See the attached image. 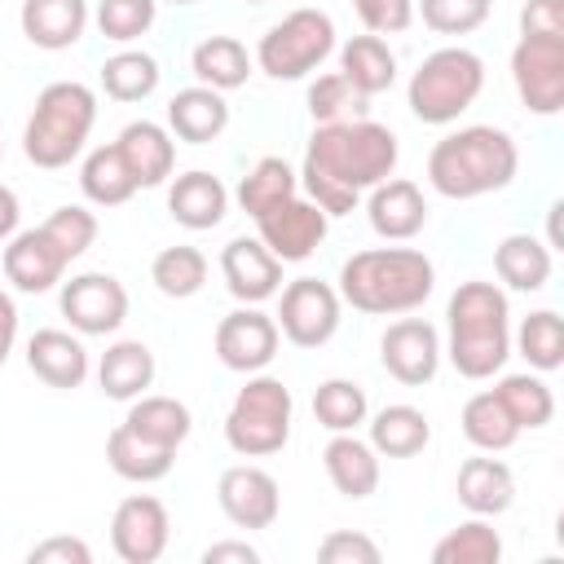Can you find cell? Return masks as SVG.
I'll return each mask as SVG.
<instances>
[{"label":"cell","instance_id":"obj_1","mask_svg":"<svg viewBox=\"0 0 564 564\" xmlns=\"http://www.w3.org/2000/svg\"><path fill=\"white\" fill-rule=\"evenodd\" d=\"M397 159H401V145L392 128L375 119L317 123L300 163V185L326 216H348L366 189L392 176Z\"/></svg>","mask_w":564,"mask_h":564},{"label":"cell","instance_id":"obj_2","mask_svg":"<svg viewBox=\"0 0 564 564\" xmlns=\"http://www.w3.org/2000/svg\"><path fill=\"white\" fill-rule=\"evenodd\" d=\"M436 269L414 247H366L339 264V300L370 317H401L427 304Z\"/></svg>","mask_w":564,"mask_h":564},{"label":"cell","instance_id":"obj_3","mask_svg":"<svg viewBox=\"0 0 564 564\" xmlns=\"http://www.w3.org/2000/svg\"><path fill=\"white\" fill-rule=\"evenodd\" d=\"M520 172V150L511 141V132L494 128V123H471L458 128L449 137H441L427 154V181L441 198H480V194H498L516 181Z\"/></svg>","mask_w":564,"mask_h":564},{"label":"cell","instance_id":"obj_4","mask_svg":"<svg viewBox=\"0 0 564 564\" xmlns=\"http://www.w3.org/2000/svg\"><path fill=\"white\" fill-rule=\"evenodd\" d=\"M449 322V366L463 379H494L511 357V308L507 291L494 282H458V291L445 304Z\"/></svg>","mask_w":564,"mask_h":564},{"label":"cell","instance_id":"obj_5","mask_svg":"<svg viewBox=\"0 0 564 564\" xmlns=\"http://www.w3.org/2000/svg\"><path fill=\"white\" fill-rule=\"evenodd\" d=\"M97 242V216L88 207H57L35 229H18L4 242V278L22 295L53 291L70 260H79Z\"/></svg>","mask_w":564,"mask_h":564},{"label":"cell","instance_id":"obj_6","mask_svg":"<svg viewBox=\"0 0 564 564\" xmlns=\"http://www.w3.org/2000/svg\"><path fill=\"white\" fill-rule=\"evenodd\" d=\"M93 123H97V93L79 79H57L40 88L31 106V119L22 128V154L48 172L66 167L84 150Z\"/></svg>","mask_w":564,"mask_h":564},{"label":"cell","instance_id":"obj_7","mask_svg":"<svg viewBox=\"0 0 564 564\" xmlns=\"http://www.w3.org/2000/svg\"><path fill=\"white\" fill-rule=\"evenodd\" d=\"M480 88H485L480 53H471L463 44H449V48H436V53L423 57V66L410 75L405 101H410L419 123L445 128L480 97Z\"/></svg>","mask_w":564,"mask_h":564},{"label":"cell","instance_id":"obj_8","mask_svg":"<svg viewBox=\"0 0 564 564\" xmlns=\"http://www.w3.org/2000/svg\"><path fill=\"white\" fill-rule=\"evenodd\" d=\"M291 388L273 375H247V383L238 388L229 414H225V441L234 454L242 458H269L291 441Z\"/></svg>","mask_w":564,"mask_h":564},{"label":"cell","instance_id":"obj_9","mask_svg":"<svg viewBox=\"0 0 564 564\" xmlns=\"http://www.w3.org/2000/svg\"><path fill=\"white\" fill-rule=\"evenodd\" d=\"M335 53V22L322 9H295L256 44V66L269 79H304Z\"/></svg>","mask_w":564,"mask_h":564},{"label":"cell","instance_id":"obj_10","mask_svg":"<svg viewBox=\"0 0 564 564\" xmlns=\"http://www.w3.org/2000/svg\"><path fill=\"white\" fill-rule=\"evenodd\" d=\"M511 84L533 115L564 110V35H520L511 48Z\"/></svg>","mask_w":564,"mask_h":564},{"label":"cell","instance_id":"obj_11","mask_svg":"<svg viewBox=\"0 0 564 564\" xmlns=\"http://www.w3.org/2000/svg\"><path fill=\"white\" fill-rule=\"evenodd\" d=\"M339 291L322 278H295L282 286L278 300V330L295 344V348H322L335 330H339Z\"/></svg>","mask_w":564,"mask_h":564},{"label":"cell","instance_id":"obj_12","mask_svg":"<svg viewBox=\"0 0 564 564\" xmlns=\"http://www.w3.org/2000/svg\"><path fill=\"white\" fill-rule=\"evenodd\" d=\"M62 317L75 335H110L128 317V291L115 273H75L62 282Z\"/></svg>","mask_w":564,"mask_h":564},{"label":"cell","instance_id":"obj_13","mask_svg":"<svg viewBox=\"0 0 564 564\" xmlns=\"http://www.w3.org/2000/svg\"><path fill=\"white\" fill-rule=\"evenodd\" d=\"M326 229H330V216H326L313 198H300V194L256 220V238H260L282 264L308 260V256L326 242Z\"/></svg>","mask_w":564,"mask_h":564},{"label":"cell","instance_id":"obj_14","mask_svg":"<svg viewBox=\"0 0 564 564\" xmlns=\"http://www.w3.org/2000/svg\"><path fill=\"white\" fill-rule=\"evenodd\" d=\"M278 339H282L278 322L269 313H260L256 304H242V308L220 317L212 344H216V357H220L225 370L256 375V370H264L278 357Z\"/></svg>","mask_w":564,"mask_h":564},{"label":"cell","instance_id":"obj_15","mask_svg":"<svg viewBox=\"0 0 564 564\" xmlns=\"http://www.w3.org/2000/svg\"><path fill=\"white\" fill-rule=\"evenodd\" d=\"M172 520L154 494H132L110 516V546L123 564H154L167 551Z\"/></svg>","mask_w":564,"mask_h":564},{"label":"cell","instance_id":"obj_16","mask_svg":"<svg viewBox=\"0 0 564 564\" xmlns=\"http://www.w3.org/2000/svg\"><path fill=\"white\" fill-rule=\"evenodd\" d=\"M379 361H383V370H388L397 383H405V388L432 383L436 370H441V335H436V326L423 322V317H401V322H392V326L383 330V339H379Z\"/></svg>","mask_w":564,"mask_h":564},{"label":"cell","instance_id":"obj_17","mask_svg":"<svg viewBox=\"0 0 564 564\" xmlns=\"http://www.w3.org/2000/svg\"><path fill=\"white\" fill-rule=\"evenodd\" d=\"M216 502L229 516V524H238V529H269L282 511L278 480L256 463L225 467L220 480H216Z\"/></svg>","mask_w":564,"mask_h":564},{"label":"cell","instance_id":"obj_18","mask_svg":"<svg viewBox=\"0 0 564 564\" xmlns=\"http://www.w3.org/2000/svg\"><path fill=\"white\" fill-rule=\"evenodd\" d=\"M220 278L238 304H264L282 291V260L260 238H229L220 251Z\"/></svg>","mask_w":564,"mask_h":564},{"label":"cell","instance_id":"obj_19","mask_svg":"<svg viewBox=\"0 0 564 564\" xmlns=\"http://www.w3.org/2000/svg\"><path fill=\"white\" fill-rule=\"evenodd\" d=\"M366 216H370V229L388 242H410L423 225H427V198L414 181L405 176H388L370 189L366 198Z\"/></svg>","mask_w":564,"mask_h":564},{"label":"cell","instance_id":"obj_20","mask_svg":"<svg viewBox=\"0 0 564 564\" xmlns=\"http://www.w3.org/2000/svg\"><path fill=\"white\" fill-rule=\"evenodd\" d=\"M115 145H119V154H123V163H128L137 189L163 185V181L172 176V167H176V141H172V132H167L163 123L137 119V123H128V128L115 137Z\"/></svg>","mask_w":564,"mask_h":564},{"label":"cell","instance_id":"obj_21","mask_svg":"<svg viewBox=\"0 0 564 564\" xmlns=\"http://www.w3.org/2000/svg\"><path fill=\"white\" fill-rule=\"evenodd\" d=\"M26 366L48 388H79L88 379V348L79 344V335L44 326L26 339Z\"/></svg>","mask_w":564,"mask_h":564},{"label":"cell","instance_id":"obj_22","mask_svg":"<svg viewBox=\"0 0 564 564\" xmlns=\"http://www.w3.org/2000/svg\"><path fill=\"white\" fill-rule=\"evenodd\" d=\"M322 467H326V480L335 485V494L361 502L379 489V454L370 441L352 436V432H335L322 449Z\"/></svg>","mask_w":564,"mask_h":564},{"label":"cell","instance_id":"obj_23","mask_svg":"<svg viewBox=\"0 0 564 564\" xmlns=\"http://www.w3.org/2000/svg\"><path fill=\"white\" fill-rule=\"evenodd\" d=\"M225 128H229V101H225V93H216L207 84L181 88L167 101V132L181 137V141H189V145H207Z\"/></svg>","mask_w":564,"mask_h":564},{"label":"cell","instance_id":"obj_24","mask_svg":"<svg viewBox=\"0 0 564 564\" xmlns=\"http://www.w3.org/2000/svg\"><path fill=\"white\" fill-rule=\"evenodd\" d=\"M167 212H172L176 225H185L194 234L198 229H216L225 220V212H229V189L220 185V176H212L203 167L181 172L172 181V189H167Z\"/></svg>","mask_w":564,"mask_h":564},{"label":"cell","instance_id":"obj_25","mask_svg":"<svg viewBox=\"0 0 564 564\" xmlns=\"http://www.w3.org/2000/svg\"><path fill=\"white\" fill-rule=\"evenodd\" d=\"M18 22L35 48L62 53V48L79 44V35L88 26V0H22Z\"/></svg>","mask_w":564,"mask_h":564},{"label":"cell","instance_id":"obj_26","mask_svg":"<svg viewBox=\"0 0 564 564\" xmlns=\"http://www.w3.org/2000/svg\"><path fill=\"white\" fill-rule=\"evenodd\" d=\"M454 494L471 516H502L516 502V476H511V467L502 458H485L480 454V458H467L458 467Z\"/></svg>","mask_w":564,"mask_h":564},{"label":"cell","instance_id":"obj_27","mask_svg":"<svg viewBox=\"0 0 564 564\" xmlns=\"http://www.w3.org/2000/svg\"><path fill=\"white\" fill-rule=\"evenodd\" d=\"M123 427L128 432H137L141 441H150V445H159V449H181L185 445V436H189V427H194V414H189V405L185 401H176V397H132V405H128V414H123Z\"/></svg>","mask_w":564,"mask_h":564},{"label":"cell","instance_id":"obj_28","mask_svg":"<svg viewBox=\"0 0 564 564\" xmlns=\"http://www.w3.org/2000/svg\"><path fill=\"white\" fill-rule=\"evenodd\" d=\"M97 383L110 401H132L154 383V352L141 339H115L97 361Z\"/></svg>","mask_w":564,"mask_h":564},{"label":"cell","instance_id":"obj_29","mask_svg":"<svg viewBox=\"0 0 564 564\" xmlns=\"http://www.w3.org/2000/svg\"><path fill=\"white\" fill-rule=\"evenodd\" d=\"M339 75L361 93V97H375V93H388L397 84V53L388 48L383 35H352L344 48H339Z\"/></svg>","mask_w":564,"mask_h":564},{"label":"cell","instance_id":"obj_30","mask_svg":"<svg viewBox=\"0 0 564 564\" xmlns=\"http://www.w3.org/2000/svg\"><path fill=\"white\" fill-rule=\"evenodd\" d=\"M189 70L198 75V84H207L216 93H234V88H242L251 79V53L234 35H207V40L194 44Z\"/></svg>","mask_w":564,"mask_h":564},{"label":"cell","instance_id":"obj_31","mask_svg":"<svg viewBox=\"0 0 564 564\" xmlns=\"http://www.w3.org/2000/svg\"><path fill=\"white\" fill-rule=\"evenodd\" d=\"M300 194V172L286 163V159H278V154H264L242 181H238V207L251 216V220H260L264 212H273V207H282L286 198H295Z\"/></svg>","mask_w":564,"mask_h":564},{"label":"cell","instance_id":"obj_32","mask_svg":"<svg viewBox=\"0 0 564 564\" xmlns=\"http://www.w3.org/2000/svg\"><path fill=\"white\" fill-rule=\"evenodd\" d=\"M432 441V423L419 405H383L370 419V445L383 458H414Z\"/></svg>","mask_w":564,"mask_h":564},{"label":"cell","instance_id":"obj_33","mask_svg":"<svg viewBox=\"0 0 564 564\" xmlns=\"http://www.w3.org/2000/svg\"><path fill=\"white\" fill-rule=\"evenodd\" d=\"M494 273L511 291H542L551 278V247L538 242L533 234H507L494 247Z\"/></svg>","mask_w":564,"mask_h":564},{"label":"cell","instance_id":"obj_34","mask_svg":"<svg viewBox=\"0 0 564 564\" xmlns=\"http://www.w3.org/2000/svg\"><path fill=\"white\" fill-rule=\"evenodd\" d=\"M106 463H110L115 476H123V480H132V485H154V480H163V476L172 471L176 454H172V449H159V445H150V441H141L137 432H128V427L119 423V427L106 436Z\"/></svg>","mask_w":564,"mask_h":564},{"label":"cell","instance_id":"obj_35","mask_svg":"<svg viewBox=\"0 0 564 564\" xmlns=\"http://www.w3.org/2000/svg\"><path fill=\"white\" fill-rule=\"evenodd\" d=\"M79 189H84V198L97 203V207H123V203L137 194V181H132V172H128V163H123V154H119L115 141H110V145H97V150L84 159V167H79Z\"/></svg>","mask_w":564,"mask_h":564},{"label":"cell","instance_id":"obj_36","mask_svg":"<svg viewBox=\"0 0 564 564\" xmlns=\"http://www.w3.org/2000/svg\"><path fill=\"white\" fill-rule=\"evenodd\" d=\"M458 423H463V436H467L480 454H502V449H511V445H516V436H520L516 419L502 410V401L494 397V388H489V392L467 397V405H463Z\"/></svg>","mask_w":564,"mask_h":564},{"label":"cell","instance_id":"obj_37","mask_svg":"<svg viewBox=\"0 0 564 564\" xmlns=\"http://www.w3.org/2000/svg\"><path fill=\"white\" fill-rule=\"evenodd\" d=\"M494 397L502 401V410L516 419L520 432L546 427L555 419V397H551L546 379H538V375H502Z\"/></svg>","mask_w":564,"mask_h":564},{"label":"cell","instance_id":"obj_38","mask_svg":"<svg viewBox=\"0 0 564 564\" xmlns=\"http://www.w3.org/2000/svg\"><path fill=\"white\" fill-rule=\"evenodd\" d=\"M159 62L141 48H123L101 62V88L110 101H145L159 88Z\"/></svg>","mask_w":564,"mask_h":564},{"label":"cell","instance_id":"obj_39","mask_svg":"<svg viewBox=\"0 0 564 564\" xmlns=\"http://www.w3.org/2000/svg\"><path fill=\"white\" fill-rule=\"evenodd\" d=\"M436 564H498L502 560V538L489 524V516L463 520L458 529H449L436 546H432Z\"/></svg>","mask_w":564,"mask_h":564},{"label":"cell","instance_id":"obj_40","mask_svg":"<svg viewBox=\"0 0 564 564\" xmlns=\"http://www.w3.org/2000/svg\"><path fill=\"white\" fill-rule=\"evenodd\" d=\"M150 282L167 300H189L207 282V256L198 247H163L154 256V264H150Z\"/></svg>","mask_w":564,"mask_h":564},{"label":"cell","instance_id":"obj_41","mask_svg":"<svg viewBox=\"0 0 564 564\" xmlns=\"http://www.w3.org/2000/svg\"><path fill=\"white\" fill-rule=\"evenodd\" d=\"M516 348L533 370H542V375L560 370L564 366V322H560V313L555 308L529 313L516 330Z\"/></svg>","mask_w":564,"mask_h":564},{"label":"cell","instance_id":"obj_42","mask_svg":"<svg viewBox=\"0 0 564 564\" xmlns=\"http://www.w3.org/2000/svg\"><path fill=\"white\" fill-rule=\"evenodd\" d=\"M370 414V401L361 392V383L352 379H326L317 383L313 392V419L326 427V432H357Z\"/></svg>","mask_w":564,"mask_h":564},{"label":"cell","instance_id":"obj_43","mask_svg":"<svg viewBox=\"0 0 564 564\" xmlns=\"http://www.w3.org/2000/svg\"><path fill=\"white\" fill-rule=\"evenodd\" d=\"M308 115H313V123H339L348 115L366 119V97L339 70H330V75H317L308 84Z\"/></svg>","mask_w":564,"mask_h":564},{"label":"cell","instance_id":"obj_44","mask_svg":"<svg viewBox=\"0 0 564 564\" xmlns=\"http://www.w3.org/2000/svg\"><path fill=\"white\" fill-rule=\"evenodd\" d=\"M159 18V0H97V31L115 44L141 40Z\"/></svg>","mask_w":564,"mask_h":564},{"label":"cell","instance_id":"obj_45","mask_svg":"<svg viewBox=\"0 0 564 564\" xmlns=\"http://www.w3.org/2000/svg\"><path fill=\"white\" fill-rule=\"evenodd\" d=\"M414 9L436 35H471L476 26H485L494 0H414Z\"/></svg>","mask_w":564,"mask_h":564},{"label":"cell","instance_id":"obj_46","mask_svg":"<svg viewBox=\"0 0 564 564\" xmlns=\"http://www.w3.org/2000/svg\"><path fill=\"white\" fill-rule=\"evenodd\" d=\"M370 35H401L414 22V0H352Z\"/></svg>","mask_w":564,"mask_h":564},{"label":"cell","instance_id":"obj_47","mask_svg":"<svg viewBox=\"0 0 564 564\" xmlns=\"http://www.w3.org/2000/svg\"><path fill=\"white\" fill-rule=\"evenodd\" d=\"M317 560L322 564H379V546L366 533L352 529H335L317 542Z\"/></svg>","mask_w":564,"mask_h":564},{"label":"cell","instance_id":"obj_48","mask_svg":"<svg viewBox=\"0 0 564 564\" xmlns=\"http://www.w3.org/2000/svg\"><path fill=\"white\" fill-rule=\"evenodd\" d=\"M26 560H31V564H88L93 551H88L84 538L62 533V538H44V542H35V546L26 551Z\"/></svg>","mask_w":564,"mask_h":564},{"label":"cell","instance_id":"obj_49","mask_svg":"<svg viewBox=\"0 0 564 564\" xmlns=\"http://www.w3.org/2000/svg\"><path fill=\"white\" fill-rule=\"evenodd\" d=\"M520 35H564V0H524Z\"/></svg>","mask_w":564,"mask_h":564},{"label":"cell","instance_id":"obj_50","mask_svg":"<svg viewBox=\"0 0 564 564\" xmlns=\"http://www.w3.org/2000/svg\"><path fill=\"white\" fill-rule=\"evenodd\" d=\"M225 560H234V564H256L260 551H256L251 542H212V546L203 551V564H225Z\"/></svg>","mask_w":564,"mask_h":564},{"label":"cell","instance_id":"obj_51","mask_svg":"<svg viewBox=\"0 0 564 564\" xmlns=\"http://www.w3.org/2000/svg\"><path fill=\"white\" fill-rule=\"evenodd\" d=\"M13 344H18V304L9 291H0V366L9 361Z\"/></svg>","mask_w":564,"mask_h":564},{"label":"cell","instance_id":"obj_52","mask_svg":"<svg viewBox=\"0 0 564 564\" xmlns=\"http://www.w3.org/2000/svg\"><path fill=\"white\" fill-rule=\"evenodd\" d=\"M18 220H22V203L9 185H0V242H9L18 234Z\"/></svg>","mask_w":564,"mask_h":564},{"label":"cell","instance_id":"obj_53","mask_svg":"<svg viewBox=\"0 0 564 564\" xmlns=\"http://www.w3.org/2000/svg\"><path fill=\"white\" fill-rule=\"evenodd\" d=\"M172 4H198V0H172Z\"/></svg>","mask_w":564,"mask_h":564},{"label":"cell","instance_id":"obj_54","mask_svg":"<svg viewBox=\"0 0 564 564\" xmlns=\"http://www.w3.org/2000/svg\"><path fill=\"white\" fill-rule=\"evenodd\" d=\"M247 4H264V0H247Z\"/></svg>","mask_w":564,"mask_h":564},{"label":"cell","instance_id":"obj_55","mask_svg":"<svg viewBox=\"0 0 564 564\" xmlns=\"http://www.w3.org/2000/svg\"><path fill=\"white\" fill-rule=\"evenodd\" d=\"M0 154H4V141H0Z\"/></svg>","mask_w":564,"mask_h":564}]
</instances>
